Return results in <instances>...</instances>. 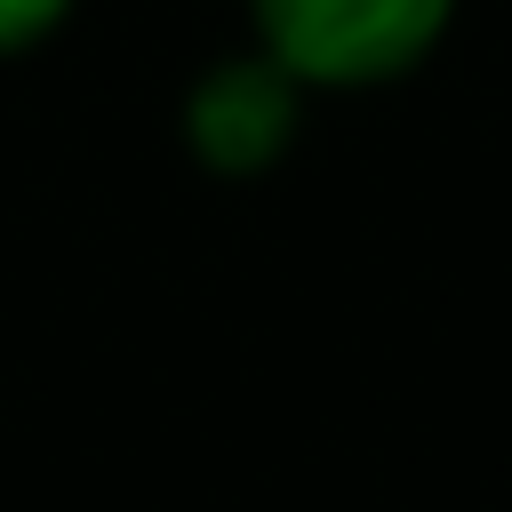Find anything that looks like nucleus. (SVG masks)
<instances>
[{
  "mask_svg": "<svg viewBox=\"0 0 512 512\" xmlns=\"http://www.w3.org/2000/svg\"><path fill=\"white\" fill-rule=\"evenodd\" d=\"M304 80L288 64H272L264 48L216 56L192 88H184V152L208 176H264L288 160L296 128H304Z\"/></svg>",
  "mask_w": 512,
  "mask_h": 512,
  "instance_id": "2",
  "label": "nucleus"
},
{
  "mask_svg": "<svg viewBox=\"0 0 512 512\" xmlns=\"http://www.w3.org/2000/svg\"><path fill=\"white\" fill-rule=\"evenodd\" d=\"M448 16L456 0H248L256 48L328 96L408 80L440 48Z\"/></svg>",
  "mask_w": 512,
  "mask_h": 512,
  "instance_id": "1",
  "label": "nucleus"
},
{
  "mask_svg": "<svg viewBox=\"0 0 512 512\" xmlns=\"http://www.w3.org/2000/svg\"><path fill=\"white\" fill-rule=\"evenodd\" d=\"M72 8L80 0H0V56H24L40 40H56L72 24Z\"/></svg>",
  "mask_w": 512,
  "mask_h": 512,
  "instance_id": "3",
  "label": "nucleus"
}]
</instances>
